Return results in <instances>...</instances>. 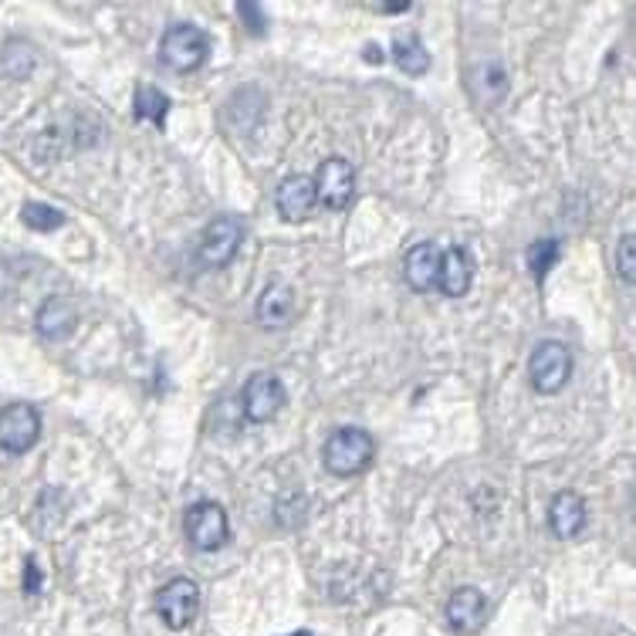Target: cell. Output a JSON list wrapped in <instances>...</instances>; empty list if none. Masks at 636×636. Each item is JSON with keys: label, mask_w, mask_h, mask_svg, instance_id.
I'll list each match as a JSON object with an SVG mask.
<instances>
[{"label": "cell", "mask_w": 636, "mask_h": 636, "mask_svg": "<svg viewBox=\"0 0 636 636\" xmlns=\"http://www.w3.org/2000/svg\"><path fill=\"white\" fill-rule=\"evenodd\" d=\"M393 61H397V68L407 71V75H423V71L430 68V55H427L423 41L413 38V35L393 41Z\"/></svg>", "instance_id": "obj_17"}, {"label": "cell", "mask_w": 636, "mask_h": 636, "mask_svg": "<svg viewBox=\"0 0 636 636\" xmlns=\"http://www.w3.org/2000/svg\"><path fill=\"white\" fill-rule=\"evenodd\" d=\"M573 376V355L562 342L545 339L531 349L528 359V380L538 393H559Z\"/></svg>", "instance_id": "obj_3"}, {"label": "cell", "mask_w": 636, "mask_h": 636, "mask_svg": "<svg viewBox=\"0 0 636 636\" xmlns=\"http://www.w3.org/2000/svg\"><path fill=\"white\" fill-rule=\"evenodd\" d=\"M237 11L251 21L247 28H251L254 35H257V31H264V14H261V8H254V4H237Z\"/></svg>", "instance_id": "obj_24"}, {"label": "cell", "mask_w": 636, "mask_h": 636, "mask_svg": "<svg viewBox=\"0 0 636 636\" xmlns=\"http://www.w3.org/2000/svg\"><path fill=\"white\" fill-rule=\"evenodd\" d=\"M528 267H531V275L538 278V282H545V275H549V271L556 267V261L562 257V247H559V241H552V237H541V241H535L531 247H528Z\"/></svg>", "instance_id": "obj_19"}, {"label": "cell", "mask_w": 636, "mask_h": 636, "mask_svg": "<svg viewBox=\"0 0 636 636\" xmlns=\"http://www.w3.org/2000/svg\"><path fill=\"white\" fill-rule=\"evenodd\" d=\"M474 282V264L468 257L464 247H450L440 254V275H437V288L447 295V299H461L468 295Z\"/></svg>", "instance_id": "obj_12"}, {"label": "cell", "mask_w": 636, "mask_h": 636, "mask_svg": "<svg viewBox=\"0 0 636 636\" xmlns=\"http://www.w3.org/2000/svg\"><path fill=\"white\" fill-rule=\"evenodd\" d=\"M485 619H488V599H485L481 589L464 586V589H458V593L450 596V603H447V626L453 633H461V636L478 633L485 626Z\"/></svg>", "instance_id": "obj_10"}, {"label": "cell", "mask_w": 636, "mask_h": 636, "mask_svg": "<svg viewBox=\"0 0 636 636\" xmlns=\"http://www.w3.org/2000/svg\"><path fill=\"white\" fill-rule=\"evenodd\" d=\"M207 58H211V38H207L204 28H197V25L166 28L163 41H159V61L169 71H176V75L197 71Z\"/></svg>", "instance_id": "obj_2"}, {"label": "cell", "mask_w": 636, "mask_h": 636, "mask_svg": "<svg viewBox=\"0 0 636 636\" xmlns=\"http://www.w3.org/2000/svg\"><path fill=\"white\" fill-rule=\"evenodd\" d=\"M254 315H257V322H261L264 329H271V332L285 329V325L295 319V292H292L285 282H271V285L261 292Z\"/></svg>", "instance_id": "obj_13"}, {"label": "cell", "mask_w": 636, "mask_h": 636, "mask_svg": "<svg viewBox=\"0 0 636 636\" xmlns=\"http://www.w3.org/2000/svg\"><path fill=\"white\" fill-rule=\"evenodd\" d=\"M288 403V393H285V383L271 373H257L247 380L244 393H241V407H244V417L251 423H271Z\"/></svg>", "instance_id": "obj_7"}, {"label": "cell", "mask_w": 636, "mask_h": 636, "mask_svg": "<svg viewBox=\"0 0 636 636\" xmlns=\"http://www.w3.org/2000/svg\"><path fill=\"white\" fill-rule=\"evenodd\" d=\"M21 221L31 227V231H58L65 224V214L48 207V204H25L21 211Z\"/></svg>", "instance_id": "obj_21"}, {"label": "cell", "mask_w": 636, "mask_h": 636, "mask_svg": "<svg viewBox=\"0 0 636 636\" xmlns=\"http://www.w3.org/2000/svg\"><path fill=\"white\" fill-rule=\"evenodd\" d=\"M373 453H376V443L366 430L342 427L325 440L322 461L335 478H355L373 464Z\"/></svg>", "instance_id": "obj_1"}, {"label": "cell", "mask_w": 636, "mask_h": 636, "mask_svg": "<svg viewBox=\"0 0 636 636\" xmlns=\"http://www.w3.org/2000/svg\"><path fill=\"white\" fill-rule=\"evenodd\" d=\"M440 247L437 244H417V247H410V254H407V261H403V275H407V282H410V288L413 292H430V288H437V275H440Z\"/></svg>", "instance_id": "obj_14"}, {"label": "cell", "mask_w": 636, "mask_h": 636, "mask_svg": "<svg viewBox=\"0 0 636 636\" xmlns=\"http://www.w3.org/2000/svg\"><path fill=\"white\" fill-rule=\"evenodd\" d=\"M41 437V417L31 403H11L0 410V450L28 453Z\"/></svg>", "instance_id": "obj_8"}, {"label": "cell", "mask_w": 636, "mask_h": 636, "mask_svg": "<svg viewBox=\"0 0 636 636\" xmlns=\"http://www.w3.org/2000/svg\"><path fill=\"white\" fill-rule=\"evenodd\" d=\"M71 329H75V309H71V302L61 299V295L48 299L41 305V312H38V332L45 339H65V335H71Z\"/></svg>", "instance_id": "obj_16"}, {"label": "cell", "mask_w": 636, "mask_h": 636, "mask_svg": "<svg viewBox=\"0 0 636 636\" xmlns=\"http://www.w3.org/2000/svg\"><path fill=\"white\" fill-rule=\"evenodd\" d=\"M184 531L190 538L194 549L200 552H217L231 541V525H227V511L217 501H197L190 505L187 518H184Z\"/></svg>", "instance_id": "obj_4"}, {"label": "cell", "mask_w": 636, "mask_h": 636, "mask_svg": "<svg viewBox=\"0 0 636 636\" xmlns=\"http://www.w3.org/2000/svg\"><path fill=\"white\" fill-rule=\"evenodd\" d=\"M200 613V589L194 579H169L159 593H156V616L169 626V629H187Z\"/></svg>", "instance_id": "obj_5"}, {"label": "cell", "mask_w": 636, "mask_h": 636, "mask_svg": "<svg viewBox=\"0 0 636 636\" xmlns=\"http://www.w3.org/2000/svg\"><path fill=\"white\" fill-rule=\"evenodd\" d=\"M312 184H315V200L319 204H325L329 211H342L355 197V169H352L349 159L329 156L319 166V173L312 176Z\"/></svg>", "instance_id": "obj_6"}, {"label": "cell", "mask_w": 636, "mask_h": 636, "mask_svg": "<svg viewBox=\"0 0 636 636\" xmlns=\"http://www.w3.org/2000/svg\"><path fill=\"white\" fill-rule=\"evenodd\" d=\"M616 271H619V278L626 285H633L636 278V257H633V234H626L616 247Z\"/></svg>", "instance_id": "obj_23"}, {"label": "cell", "mask_w": 636, "mask_h": 636, "mask_svg": "<svg viewBox=\"0 0 636 636\" xmlns=\"http://www.w3.org/2000/svg\"><path fill=\"white\" fill-rule=\"evenodd\" d=\"M549 528L556 538H576L586 528V501L576 491H559L549 505Z\"/></svg>", "instance_id": "obj_15"}, {"label": "cell", "mask_w": 636, "mask_h": 636, "mask_svg": "<svg viewBox=\"0 0 636 636\" xmlns=\"http://www.w3.org/2000/svg\"><path fill=\"white\" fill-rule=\"evenodd\" d=\"M508 92V78H505V71H501V65H495V61H488L485 65V78H481V88H478V96L488 102V106H495L501 96Z\"/></svg>", "instance_id": "obj_22"}, {"label": "cell", "mask_w": 636, "mask_h": 636, "mask_svg": "<svg viewBox=\"0 0 636 636\" xmlns=\"http://www.w3.org/2000/svg\"><path fill=\"white\" fill-rule=\"evenodd\" d=\"M376 11H383V14H403V11H410V4H380Z\"/></svg>", "instance_id": "obj_26"}, {"label": "cell", "mask_w": 636, "mask_h": 636, "mask_svg": "<svg viewBox=\"0 0 636 636\" xmlns=\"http://www.w3.org/2000/svg\"><path fill=\"white\" fill-rule=\"evenodd\" d=\"M275 204H278V214H282L285 221H292V224H302V221H309V217L315 214V207H319V200H315V184H312V176H305V173H295V176H288L285 184L278 187V197H275Z\"/></svg>", "instance_id": "obj_11"}, {"label": "cell", "mask_w": 636, "mask_h": 636, "mask_svg": "<svg viewBox=\"0 0 636 636\" xmlns=\"http://www.w3.org/2000/svg\"><path fill=\"white\" fill-rule=\"evenodd\" d=\"M241 241H244V224H241L237 217H217V221L204 231V237H200L197 261H200L204 267H224V264L237 254Z\"/></svg>", "instance_id": "obj_9"}, {"label": "cell", "mask_w": 636, "mask_h": 636, "mask_svg": "<svg viewBox=\"0 0 636 636\" xmlns=\"http://www.w3.org/2000/svg\"><path fill=\"white\" fill-rule=\"evenodd\" d=\"M38 586H41V573H38L35 559H28V569H25V589H28V593H38Z\"/></svg>", "instance_id": "obj_25"}, {"label": "cell", "mask_w": 636, "mask_h": 636, "mask_svg": "<svg viewBox=\"0 0 636 636\" xmlns=\"http://www.w3.org/2000/svg\"><path fill=\"white\" fill-rule=\"evenodd\" d=\"M35 68V51L21 41H11L4 45V51H0V71H4L8 78H28Z\"/></svg>", "instance_id": "obj_20"}, {"label": "cell", "mask_w": 636, "mask_h": 636, "mask_svg": "<svg viewBox=\"0 0 636 636\" xmlns=\"http://www.w3.org/2000/svg\"><path fill=\"white\" fill-rule=\"evenodd\" d=\"M133 106H136V116H139V119H146V123H153V126H163V123H166L169 99H166V92H159L156 85H139Z\"/></svg>", "instance_id": "obj_18"}]
</instances>
